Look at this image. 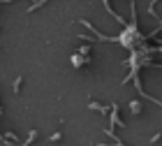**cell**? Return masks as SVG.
<instances>
[{
    "mask_svg": "<svg viewBox=\"0 0 162 146\" xmlns=\"http://www.w3.org/2000/svg\"><path fill=\"white\" fill-rule=\"evenodd\" d=\"M130 109H132V114H139V111H141V102H137V100H134V102L130 104Z\"/></svg>",
    "mask_w": 162,
    "mask_h": 146,
    "instance_id": "cell-1",
    "label": "cell"
},
{
    "mask_svg": "<svg viewBox=\"0 0 162 146\" xmlns=\"http://www.w3.org/2000/svg\"><path fill=\"white\" fill-rule=\"evenodd\" d=\"M35 137H37V132L32 130V132H30V137H28V139H26V144H23V146H30L32 141H35Z\"/></svg>",
    "mask_w": 162,
    "mask_h": 146,
    "instance_id": "cell-2",
    "label": "cell"
},
{
    "mask_svg": "<svg viewBox=\"0 0 162 146\" xmlns=\"http://www.w3.org/2000/svg\"><path fill=\"white\" fill-rule=\"evenodd\" d=\"M21 81H23L21 77H16V81H14V93H19V88H21Z\"/></svg>",
    "mask_w": 162,
    "mask_h": 146,
    "instance_id": "cell-3",
    "label": "cell"
}]
</instances>
